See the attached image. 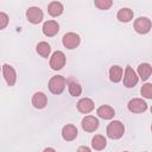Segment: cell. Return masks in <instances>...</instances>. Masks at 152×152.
I'll return each instance as SVG.
<instances>
[{"instance_id": "obj_15", "label": "cell", "mask_w": 152, "mask_h": 152, "mask_svg": "<svg viewBox=\"0 0 152 152\" xmlns=\"http://www.w3.org/2000/svg\"><path fill=\"white\" fill-rule=\"evenodd\" d=\"M96 113H97V115H99L101 119H103V120H110V119H113L114 115H115V110H114L110 106H107V104L100 106V107L97 108Z\"/></svg>"}, {"instance_id": "obj_27", "label": "cell", "mask_w": 152, "mask_h": 152, "mask_svg": "<svg viewBox=\"0 0 152 152\" xmlns=\"http://www.w3.org/2000/svg\"><path fill=\"white\" fill-rule=\"evenodd\" d=\"M43 152H56V151H55V148H52V147H46Z\"/></svg>"}, {"instance_id": "obj_7", "label": "cell", "mask_w": 152, "mask_h": 152, "mask_svg": "<svg viewBox=\"0 0 152 152\" xmlns=\"http://www.w3.org/2000/svg\"><path fill=\"white\" fill-rule=\"evenodd\" d=\"M127 108H128L129 112L139 114V113H144V112L147 109V103H146L142 99H138V97H137V99H132V100L128 102Z\"/></svg>"}, {"instance_id": "obj_13", "label": "cell", "mask_w": 152, "mask_h": 152, "mask_svg": "<svg viewBox=\"0 0 152 152\" xmlns=\"http://www.w3.org/2000/svg\"><path fill=\"white\" fill-rule=\"evenodd\" d=\"M32 104H33V107L34 108H37V109H42V108H44L45 106H46V103H48V97H46V95L44 94V93H42V91H37V93H34V95L32 96Z\"/></svg>"}, {"instance_id": "obj_5", "label": "cell", "mask_w": 152, "mask_h": 152, "mask_svg": "<svg viewBox=\"0 0 152 152\" xmlns=\"http://www.w3.org/2000/svg\"><path fill=\"white\" fill-rule=\"evenodd\" d=\"M65 65V55L62 51H55L50 58V66L52 70H61Z\"/></svg>"}, {"instance_id": "obj_21", "label": "cell", "mask_w": 152, "mask_h": 152, "mask_svg": "<svg viewBox=\"0 0 152 152\" xmlns=\"http://www.w3.org/2000/svg\"><path fill=\"white\" fill-rule=\"evenodd\" d=\"M37 52L42 57L48 58L49 55H50V52H51V48H50V45L46 42H40V43L37 44Z\"/></svg>"}, {"instance_id": "obj_14", "label": "cell", "mask_w": 152, "mask_h": 152, "mask_svg": "<svg viewBox=\"0 0 152 152\" xmlns=\"http://www.w3.org/2000/svg\"><path fill=\"white\" fill-rule=\"evenodd\" d=\"M94 102L93 100L88 99V97H84V99H81L78 102H77V109L78 112L83 113V114H88L90 113L93 109H94Z\"/></svg>"}, {"instance_id": "obj_19", "label": "cell", "mask_w": 152, "mask_h": 152, "mask_svg": "<svg viewBox=\"0 0 152 152\" xmlns=\"http://www.w3.org/2000/svg\"><path fill=\"white\" fill-rule=\"evenodd\" d=\"M116 18L121 23H128L133 19V11L127 8V7H124V8L119 10V12L116 14Z\"/></svg>"}, {"instance_id": "obj_20", "label": "cell", "mask_w": 152, "mask_h": 152, "mask_svg": "<svg viewBox=\"0 0 152 152\" xmlns=\"http://www.w3.org/2000/svg\"><path fill=\"white\" fill-rule=\"evenodd\" d=\"M151 72H152V68L148 63H142L138 66V75L142 81H146L151 76Z\"/></svg>"}, {"instance_id": "obj_2", "label": "cell", "mask_w": 152, "mask_h": 152, "mask_svg": "<svg viewBox=\"0 0 152 152\" xmlns=\"http://www.w3.org/2000/svg\"><path fill=\"white\" fill-rule=\"evenodd\" d=\"M65 86H66V80L61 75L53 76L49 81V90L52 94H56V95L62 94L63 90L65 89Z\"/></svg>"}, {"instance_id": "obj_25", "label": "cell", "mask_w": 152, "mask_h": 152, "mask_svg": "<svg viewBox=\"0 0 152 152\" xmlns=\"http://www.w3.org/2000/svg\"><path fill=\"white\" fill-rule=\"evenodd\" d=\"M8 21H10L8 15L4 12H0V30H4L8 25Z\"/></svg>"}, {"instance_id": "obj_17", "label": "cell", "mask_w": 152, "mask_h": 152, "mask_svg": "<svg viewBox=\"0 0 152 152\" xmlns=\"http://www.w3.org/2000/svg\"><path fill=\"white\" fill-rule=\"evenodd\" d=\"M106 146H107V139H106L103 135L96 134V135L93 137V139H91V147H93L94 150L101 151V150H103Z\"/></svg>"}, {"instance_id": "obj_10", "label": "cell", "mask_w": 152, "mask_h": 152, "mask_svg": "<svg viewBox=\"0 0 152 152\" xmlns=\"http://www.w3.org/2000/svg\"><path fill=\"white\" fill-rule=\"evenodd\" d=\"M82 128L86 132H94L99 127V120L93 115H87L82 119Z\"/></svg>"}, {"instance_id": "obj_6", "label": "cell", "mask_w": 152, "mask_h": 152, "mask_svg": "<svg viewBox=\"0 0 152 152\" xmlns=\"http://www.w3.org/2000/svg\"><path fill=\"white\" fill-rule=\"evenodd\" d=\"M134 30L140 34H145V33L150 32V30H151V20L148 18H146V17H140V18L135 19Z\"/></svg>"}, {"instance_id": "obj_22", "label": "cell", "mask_w": 152, "mask_h": 152, "mask_svg": "<svg viewBox=\"0 0 152 152\" xmlns=\"http://www.w3.org/2000/svg\"><path fill=\"white\" fill-rule=\"evenodd\" d=\"M68 88H69V93H70L71 96L76 97V96H80L81 93H82V87L76 82H70L68 84Z\"/></svg>"}, {"instance_id": "obj_4", "label": "cell", "mask_w": 152, "mask_h": 152, "mask_svg": "<svg viewBox=\"0 0 152 152\" xmlns=\"http://www.w3.org/2000/svg\"><path fill=\"white\" fill-rule=\"evenodd\" d=\"M80 42H81V39H80V36L78 34H76V33H74V32H68V33H65L64 36H63V38H62V43H63V45L66 48V49H76L78 45H80Z\"/></svg>"}, {"instance_id": "obj_3", "label": "cell", "mask_w": 152, "mask_h": 152, "mask_svg": "<svg viewBox=\"0 0 152 152\" xmlns=\"http://www.w3.org/2000/svg\"><path fill=\"white\" fill-rule=\"evenodd\" d=\"M138 81H139V77L137 72L129 65H127L125 69V74H124V86L127 88H133L134 86H137Z\"/></svg>"}, {"instance_id": "obj_18", "label": "cell", "mask_w": 152, "mask_h": 152, "mask_svg": "<svg viewBox=\"0 0 152 152\" xmlns=\"http://www.w3.org/2000/svg\"><path fill=\"white\" fill-rule=\"evenodd\" d=\"M63 5L59 1H52L48 6V12L51 17H58L63 13Z\"/></svg>"}, {"instance_id": "obj_28", "label": "cell", "mask_w": 152, "mask_h": 152, "mask_svg": "<svg viewBox=\"0 0 152 152\" xmlns=\"http://www.w3.org/2000/svg\"><path fill=\"white\" fill-rule=\"evenodd\" d=\"M124 152H128V151H124Z\"/></svg>"}, {"instance_id": "obj_11", "label": "cell", "mask_w": 152, "mask_h": 152, "mask_svg": "<svg viewBox=\"0 0 152 152\" xmlns=\"http://www.w3.org/2000/svg\"><path fill=\"white\" fill-rule=\"evenodd\" d=\"M59 31V25L55 20H48L43 25V33L48 37H53L58 33Z\"/></svg>"}, {"instance_id": "obj_1", "label": "cell", "mask_w": 152, "mask_h": 152, "mask_svg": "<svg viewBox=\"0 0 152 152\" xmlns=\"http://www.w3.org/2000/svg\"><path fill=\"white\" fill-rule=\"evenodd\" d=\"M124 133H125V126L121 121L114 120V121L108 124V126H107L108 138H110L113 140H116V139H120L124 135Z\"/></svg>"}, {"instance_id": "obj_8", "label": "cell", "mask_w": 152, "mask_h": 152, "mask_svg": "<svg viewBox=\"0 0 152 152\" xmlns=\"http://www.w3.org/2000/svg\"><path fill=\"white\" fill-rule=\"evenodd\" d=\"M26 18L31 24H39L43 20V11L39 7H30L26 11Z\"/></svg>"}, {"instance_id": "obj_12", "label": "cell", "mask_w": 152, "mask_h": 152, "mask_svg": "<svg viewBox=\"0 0 152 152\" xmlns=\"http://www.w3.org/2000/svg\"><path fill=\"white\" fill-rule=\"evenodd\" d=\"M77 133H78V132H77L76 126H74V125H71V124L65 125V126L63 127V129H62V137H63V139H64L65 141H72L74 139H76Z\"/></svg>"}, {"instance_id": "obj_29", "label": "cell", "mask_w": 152, "mask_h": 152, "mask_svg": "<svg viewBox=\"0 0 152 152\" xmlns=\"http://www.w3.org/2000/svg\"><path fill=\"white\" fill-rule=\"evenodd\" d=\"M0 69H1V66H0Z\"/></svg>"}, {"instance_id": "obj_23", "label": "cell", "mask_w": 152, "mask_h": 152, "mask_svg": "<svg viewBox=\"0 0 152 152\" xmlns=\"http://www.w3.org/2000/svg\"><path fill=\"white\" fill-rule=\"evenodd\" d=\"M94 4L100 10H108L113 5V1L112 0H95Z\"/></svg>"}, {"instance_id": "obj_9", "label": "cell", "mask_w": 152, "mask_h": 152, "mask_svg": "<svg viewBox=\"0 0 152 152\" xmlns=\"http://www.w3.org/2000/svg\"><path fill=\"white\" fill-rule=\"evenodd\" d=\"M2 74H4L6 83L10 87L14 86V83L17 81V74H15V70L13 69V66H11L10 64H4L2 65Z\"/></svg>"}, {"instance_id": "obj_16", "label": "cell", "mask_w": 152, "mask_h": 152, "mask_svg": "<svg viewBox=\"0 0 152 152\" xmlns=\"http://www.w3.org/2000/svg\"><path fill=\"white\" fill-rule=\"evenodd\" d=\"M122 75H124V70L121 66L119 65H113L109 69V78L112 82L114 83H119L122 80Z\"/></svg>"}, {"instance_id": "obj_26", "label": "cell", "mask_w": 152, "mask_h": 152, "mask_svg": "<svg viewBox=\"0 0 152 152\" xmlns=\"http://www.w3.org/2000/svg\"><path fill=\"white\" fill-rule=\"evenodd\" d=\"M77 152H91V151H90V148L87 147V146H80V147L77 148Z\"/></svg>"}, {"instance_id": "obj_24", "label": "cell", "mask_w": 152, "mask_h": 152, "mask_svg": "<svg viewBox=\"0 0 152 152\" xmlns=\"http://www.w3.org/2000/svg\"><path fill=\"white\" fill-rule=\"evenodd\" d=\"M141 95L146 99H152V84L151 83H146L141 87Z\"/></svg>"}]
</instances>
